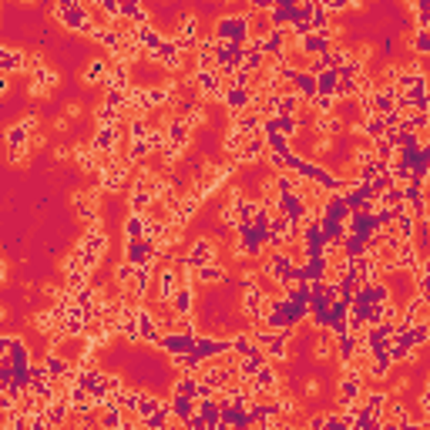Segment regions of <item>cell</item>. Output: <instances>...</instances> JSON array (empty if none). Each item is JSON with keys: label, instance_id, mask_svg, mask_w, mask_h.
<instances>
[{"label": "cell", "instance_id": "6da1fadb", "mask_svg": "<svg viewBox=\"0 0 430 430\" xmlns=\"http://www.w3.org/2000/svg\"><path fill=\"white\" fill-rule=\"evenodd\" d=\"M34 326H37L40 333H51V329L57 326V313H54V309H44V313H37V316H34Z\"/></svg>", "mask_w": 430, "mask_h": 430}, {"label": "cell", "instance_id": "7a4b0ae2", "mask_svg": "<svg viewBox=\"0 0 430 430\" xmlns=\"http://www.w3.org/2000/svg\"><path fill=\"white\" fill-rule=\"evenodd\" d=\"M329 356H333V336L316 339V360H329Z\"/></svg>", "mask_w": 430, "mask_h": 430}, {"label": "cell", "instance_id": "3957f363", "mask_svg": "<svg viewBox=\"0 0 430 430\" xmlns=\"http://www.w3.org/2000/svg\"><path fill=\"white\" fill-rule=\"evenodd\" d=\"M427 47H430V34H427V30H417V40H413V51H417V54H427Z\"/></svg>", "mask_w": 430, "mask_h": 430}, {"label": "cell", "instance_id": "277c9868", "mask_svg": "<svg viewBox=\"0 0 430 430\" xmlns=\"http://www.w3.org/2000/svg\"><path fill=\"white\" fill-rule=\"evenodd\" d=\"M30 427H34V423H30V417H27L24 410L14 413V423H10V430H30Z\"/></svg>", "mask_w": 430, "mask_h": 430}, {"label": "cell", "instance_id": "5b68a950", "mask_svg": "<svg viewBox=\"0 0 430 430\" xmlns=\"http://www.w3.org/2000/svg\"><path fill=\"white\" fill-rule=\"evenodd\" d=\"M81 114H84V104H77V101L64 104V118L67 121H74V118H81Z\"/></svg>", "mask_w": 430, "mask_h": 430}, {"label": "cell", "instance_id": "8992f818", "mask_svg": "<svg viewBox=\"0 0 430 430\" xmlns=\"http://www.w3.org/2000/svg\"><path fill=\"white\" fill-rule=\"evenodd\" d=\"M373 57V44H360L356 47V64H363V61H370Z\"/></svg>", "mask_w": 430, "mask_h": 430}, {"label": "cell", "instance_id": "52a82bcc", "mask_svg": "<svg viewBox=\"0 0 430 430\" xmlns=\"http://www.w3.org/2000/svg\"><path fill=\"white\" fill-rule=\"evenodd\" d=\"M40 289H44L47 296H51V299H61V292H64L61 286H54V282H40Z\"/></svg>", "mask_w": 430, "mask_h": 430}, {"label": "cell", "instance_id": "ba28073f", "mask_svg": "<svg viewBox=\"0 0 430 430\" xmlns=\"http://www.w3.org/2000/svg\"><path fill=\"white\" fill-rule=\"evenodd\" d=\"M303 393H306V397H316V393H319V380H313V376H309L306 386H303Z\"/></svg>", "mask_w": 430, "mask_h": 430}, {"label": "cell", "instance_id": "9c48e42d", "mask_svg": "<svg viewBox=\"0 0 430 430\" xmlns=\"http://www.w3.org/2000/svg\"><path fill=\"white\" fill-rule=\"evenodd\" d=\"M67 128H71V121H67L64 114H61V118H54V131H61V135H64Z\"/></svg>", "mask_w": 430, "mask_h": 430}, {"label": "cell", "instance_id": "30bf717a", "mask_svg": "<svg viewBox=\"0 0 430 430\" xmlns=\"http://www.w3.org/2000/svg\"><path fill=\"white\" fill-rule=\"evenodd\" d=\"M71 155V148H54V161H64Z\"/></svg>", "mask_w": 430, "mask_h": 430}, {"label": "cell", "instance_id": "8fae6325", "mask_svg": "<svg viewBox=\"0 0 430 430\" xmlns=\"http://www.w3.org/2000/svg\"><path fill=\"white\" fill-rule=\"evenodd\" d=\"M0 282H7V262H0Z\"/></svg>", "mask_w": 430, "mask_h": 430}, {"label": "cell", "instance_id": "7c38bea8", "mask_svg": "<svg viewBox=\"0 0 430 430\" xmlns=\"http://www.w3.org/2000/svg\"><path fill=\"white\" fill-rule=\"evenodd\" d=\"M7 94V77H0V98Z\"/></svg>", "mask_w": 430, "mask_h": 430}, {"label": "cell", "instance_id": "4fadbf2b", "mask_svg": "<svg viewBox=\"0 0 430 430\" xmlns=\"http://www.w3.org/2000/svg\"><path fill=\"white\" fill-rule=\"evenodd\" d=\"M4 319H7V309H4V306H0V323H4Z\"/></svg>", "mask_w": 430, "mask_h": 430}]
</instances>
